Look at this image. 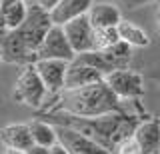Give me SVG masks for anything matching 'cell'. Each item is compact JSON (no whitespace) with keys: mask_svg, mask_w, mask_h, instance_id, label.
I'll use <instances>...</instances> for the list:
<instances>
[{"mask_svg":"<svg viewBox=\"0 0 160 154\" xmlns=\"http://www.w3.org/2000/svg\"><path fill=\"white\" fill-rule=\"evenodd\" d=\"M118 34H120V40L130 44L132 48H146L150 46V38L146 30L138 24L130 22V20H122L118 24Z\"/></svg>","mask_w":160,"mask_h":154,"instance_id":"17","label":"cell"},{"mask_svg":"<svg viewBox=\"0 0 160 154\" xmlns=\"http://www.w3.org/2000/svg\"><path fill=\"white\" fill-rule=\"evenodd\" d=\"M50 154H70V152H68V150H66V148H64V146H62V144H60V142H58V144H54V146H52V148H50Z\"/></svg>","mask_w":160,"mask_h":154,"instance_id":"23","label":"cell"},{"mask_svg":"<svg viewBox=\"0 0 160 154\" xmlns=\"http://www.w3.org/2000/svg\"><path fill=\"white\" fill-rule=\"evenodd\" d=\"M112 154H142V150H140L136 138H134V134H132V136L124 138L122 142H118Z\"/></svg>","mask_w":160,"mask_h":154,"instance_id":"19","label":"cell"},{"mask_svg":"<svg viewBox=\"0 0 160 154\" xmlns=\"http://www.w3.org/2000/svg\"><path fill=\"white\" fill-rule=\"evenodd\" d=\"M156 26H158V32H160V4H158V12H156Z\"/></svg>","mask_w":160,"mask_h":154,"instance_id":"24","label":"cell"},{"mask_svg":"<svg viewBox=\"0 0 160 154\" xmlns=\"http://www.w3.org/2000/svg\"><path fill=\"white\" fill-rule=\"evenodd\" d=\"M0 142L4 144L6 150H20L26 152L30 146H34L32 134H30L28 124H8L0 130Z\"/></svg>","mask_w":160,"mask_h":154,"instance_id":"12","label":"cell"},{"mask_svg":"<svg viewBox=\"0 0 160 154\" xmlns=\"http://www.w3.org/2000/svg\"><path fill=\"white\" fill-rule=\"evenodd\" d=\"M104 82L122 102L138 100L144 94V78L142 74L132 68H120L104 76Z\"/></svg>","mask_w":160,"mask_h":154,"instance_id":"5","label":"cell"},{"mask_svg":"<svg viewBox=\"0 0 160 154\" xmlns=\"http://www.w3.org/2000/svg\"><path fill=\"white\" fill-rule=\"evenodd\" d=\"M38 118L48 120L54 126L72 128V130L92 138L94 142H98L100 146H104L110 152H114L118 142L132 136L140 122L136 114H108V116L98 118H80L66 112H44Z\"/></svg>","mask_w":160,"mask_h":154,"instance_id":"1","label":"cell"},{"mask_svg":"<svg viewBox=\"0 0 160 154\" xmlns=\"http://www.w3.org/2000/svg\"><path fill=\"white\" fill-rule=\"evenodd\" d=\"M28 126H30V134H32V142L36 144V146L52 148L54 144H58L56 126H54V124H50L48 120L36 118V120L28 122Z\"/></svg>","mask_w":160,"mask_h":154,"instance_id":"16","label":"cell"},{"mask_svg":"<svg viewBox=\"0 0 160 154\" xmlns=\"http://www.w3.org/2000/svg\"><path fill=\"white\" fill-rule=\"evenodd\" d=\"M4 34H6V32H4V28H2V26H0V38H2V36H4Z\"/></svg>","mask_w":160,"mask_h":154,"instance_id":"26","label":"cell"},{"mask_svg":"<svg viewBox=\"0 0 160 154\" xmlns=\"http://www.w3.org/2000/svg\"><path fill=\"white\" fill-rule=\"evenodd\" d=\"M0 62H2V46H0Z\"/></svg>","mask_w":160,"mask_h":154,"instance_id":"27","label":"cell"},{"mask_svg":"<svg viewBox=\"0 0 160 154\" xmlns=\"http://www.w3.org/2000/svg\"><path fill=\"white\" fill-rule=\"evenodd\" d=\"M150 2H154V0H118L120 6L128 8V10H134V8H142V6H146V4H150Z\"/></svg>","mask_w":160,"mask_h":154,"instance_id":"20","label":"cell"},{"mask_svg":"<svg viewBox=\"0 0 160 154\" xmlns=\"http://www.w3.org/2000/svg\"><path fill=\"white\" fill-rule=\"evenodd\" d=\"M62 28H64V34H66L72 50L76 54L94 50V26L88 20V14L76 18V20H72V22H68L66 26H62Z\"/></svg>","mask_w":160,"mask_h":154,"instance_id":"9","label":"cell"},{"mask_svg":"<svg viewBox=\"0 0 160 154\" xmlns=\"http://www.w3.org/2000/svg\"><path fill=\"white\" fill-rule=\"evenodd\" d=\"M26 154H50V148H46V146H30L28 150H26Z\"/></svg>","mask_w":160,"mask_h":154,"instance_id":"22","label":"cell"},{"mask_svg":"<svg viewBox=\"0 0 160 154\" xmlns=\"http://www.w3.org/2000/svg\"><path fill=\"white\" fill-rule=\"evenodd\" d=\"M48 112H66L80 118H98L108 114H130L124 102L108 88V84L100 80L96 84L74 90H62L56 96V106Z\"/></svg>","mask_w":160,"mask_h":154,"instance_id":"2","label":"cell"},{"mask_svg":"<svg viewBox=\"0 0 160 154\" xmlns=\"http://www.w3.org/2000/svg\"><path fill=\"white\" fill-rule=\"evenodd\" d=\"M4 154H26V152H20V150H6Z\"/></svg>","mask_w":160,"mask_h":154,"instance_id":"25","label":"cell"},{"mask_svg":"<svg viewBox=\"0 0 160 154\" xmlns=\"http://www.w3.org/2000/svg\"><path fill=\"white\" fill-rule=\"evenodd\" d=\"M56 132H58V142L70 154H112L104 146H100L98 142H94L92 138L84 136V134L72 130V128L56 126Z\"/></svg>","mask_w":160,"mask_h":154,"instance_id":"8","label":"cell"},{"mask_svg":"<svg viewBox=\"0 0 160 154\" xmlns=\"http://www.w3.org/2000/svg\"><path fill=\"white\" fill-rule=\"evenodd\" d=\"M28 12H30V4L26 0H16V2L4 4L2 10H0V26L4 28V32L16 30L26 22Z\"/></svg>","mask_w":160,"mask_h":154,"instance_id":"15","label":"cell"},{"mask_svg":"<svg viewBox=\"0 0 160 154\" xmlns=\"http://www.w3.org/2000/svg\"><path fill=\"white\" fill-rule=\"evenodd\" d=\"M120 42L118 26L116 28H94V50H106Z\"/></svg>","mask_w":160,"mask_h":154,"instance_id":"18","label":"cell"},{"mask_svg":"<svg viewBox=\"0 0 160 154\" xmlns=\"http://www.w3.org/2000/svg\"><path fill=\"white\" fill-rule=\"evenodd\" d=\"M12 96H14L16 102L26 104V106L36 108V110L46 106V100H48L50 92H48V88L44 86V82H42V78H40V74H38L34 64L22 66L16 82H14Z\"/></svg>","mask_w":160,"mask_h":154,"instance_id":"4","label":"cell"},{"mask_svg":"<svg viewBox=\"0 0 160 154\" xmlns=\"http://www.w3.org/2000/svg\"><path fill=\"white\" fill-rule=\"evenodd\" d=\"M0 10H2V0H0Z\"/></svg>","mask_w":160,"mask_h":154,"instance_id":"28","label":"cell"},{"mask_svg":"<svg viewBox=\"0 0 160 154\" xmlns=\"http://www.w3.org/2000/svg\"><path fill=\"white\" fill-rule=\"evenodd\" d=\"M142 154H160V118H142L134 130Z\"/></svg>","mask_w":160,"mask_h":154,"instance_id":"10","label":"cell"},{"mask_svg":"<svg viewBox=\"0 0 160 154\" xmlns=\"http://www.w3.org/2000/svg\"><path fill=\"white\" fill-rule=\"evenodd\" d=\"M88 20L94 28H116L122 22L120 8L112 2H94L88 10Z\"/></svg>","mask_w":160,"mask_h":154,"instance_id":"13","label":"cell"},{"mask_svg":"<svg viewBox=\"0 0 160 154\" xmlns=\"http://www.w3.org/2000/svg\"><path fill=\"white\" fill-rule=\"evenodd\" d=\"M100 80H104L102 72H98L92 66H86V64H80L76 60H72L68 66V72H66V86H64V90L90 86V84H96Z\"/></svg>","mask_w":160,"mask_h":154,"instance_id":"14","label":"cell"},{"mask_svg":"<svg viewBox=\"0 0 160 154\" xmlns=\"http://www.w3.org/2000/svg\"><path fill=\"white\" fill-rule=\"evenodd\" d=\"M76 58V52L72 50L62 26H52L44 36L36 52V60H66L72 62Z\"/></svg>","mask_w":160,"mask_h":154,"instance_id":"6","label":"cell"},{"mask_svg":"<svg viewBox=\"0 0 160 154\" xmlns=\"http://www.w3.org/2000/svg\"><path fill=\"white\" fill-rule=\"evenodd\" d=\"M36 4L40 8H42V10H46V12H52L54 8L58 6L60 4V0H36Z\"/></svg>","mask_w":160,"mask_h":154,"instance_id":"21","label":"cell"},{"mask_svg":"<svg viewBox=\"0 0 160 154\" xmlns=\"http://www.w3.org/2000/svg\"><path fill=\"white\" fill-rule=\"evenodd\" d=\"M54 24L50 20V14L46 10L32 4L28 12L26 22L16 30L6 32L0 38V46H2V62L8 64H34L36 62V52L42 44L44 36Z\"/></svg>","mask_w":160,"mask_h":154,"instance_id":"3","label":"cell"},{"mask_svg":"<svg viewBox=\"0 0 160 154\" xmlns=\"http://www.w3.org/2000/svg\"><path fill=\"white\" fill-rule=\"evenodd\" d=\"M34 66H36L44 86L48 88L50 96H58L64 90V86H66V72H68L70 62H66V60H36Z\"/></svg>","mask_w":160,"mask_h":154,"instance_id":"7","label":"cell"},{"mask_svg":"<svg viewBox=\"0 0 160 154\" xmlns=\"http://www.w3.org/2000/svg\"><path fill=\"white\" fill-rule=\"evenodd\" d=\"M92 4V0H60L58 6L52 12H48L50 20L54 26H66L68 22L76 20L80 16H86Z\"/></svg>","mask_w":160,"mask_h":154,"instance_id":"11","label":"cell"}]
</instances>
